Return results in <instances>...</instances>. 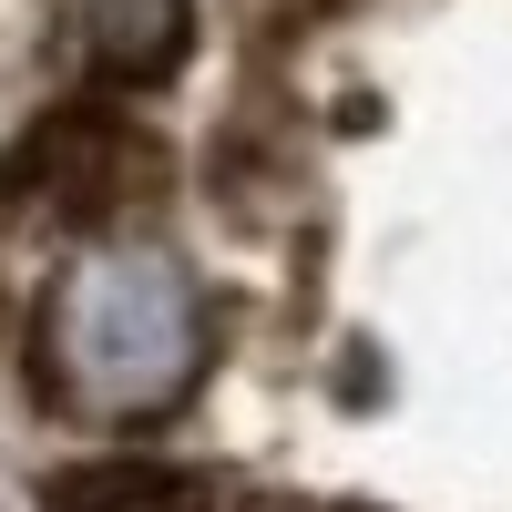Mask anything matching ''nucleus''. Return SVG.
<instances>
[{"label": "nucleus", "instance_id": "3", "mask_svg": "<svg viewBox=\"0 0 512 512\" xmlns=\"http://www.w3.org/2000/svg\"><path fill=\"white\" fill-rule=\"evenodd\" d=\"M185 41H195V0H62V52L113 93L175 82Z\"/></svg>", "mask_w": 512, "mask_h": 512}, {"label": "nucleus", "instance_id": "1", "mask_svg": "<svg viewBox=\"0 0 512 512\" xmlns=\"http://www.w3.org/2000/svg\"><path fill=\"white\" fill-rule=\"evenodd\" d=\"M205 349H216L205 287L154 236H93L41 297V390L93 431L175 420L205 379Z\"/></svg>", "mask_w": 512, "mask_h": 512}, {"label": "nucleus", "instance_id": "2", "mask_svg": "<svg viewBox=\"0 0 512 512\" xmlns=\"http://www.w3.org/2000/svg\"><path fill=\"white\" fill-rule=\"evenodd\" d=\"M144 175H154L144 134H123L113 113H62V123H41V134L21 144V164L0 185H41L62 216H113Z\"/></svg>", "mask_w": 512, "mask_h": 512}, {"label": "nucleus", "instance_id": "4", "mask_svg": "<svg viewBox=\"0 0 512 512\" xmlns=\"http://www.w3.org/2000/svg\"><path fill=\"white\" fill-rule=\"evenodd\" d=\"M62 512H236V492L216 472H154V461H103V472H72Z\"/></svg>", "mask_w": 512, "mask_h": 512}]
</instances>
